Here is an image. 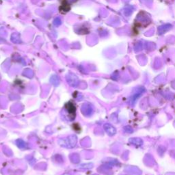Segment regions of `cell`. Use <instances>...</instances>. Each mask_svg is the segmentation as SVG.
<instances>
[{
	"label": "cell",
	"mask_w": 175,
	"mask_h": 175,
	"mask_svg": "<svg viewBox=\"0 0 175 175\" xmlns=\"http://www.w3.org/2000/svg\"><path fill=\"white\" fill-rule=\"evenodd\" d=\"M68 139H66V143L64 144L63 146H66L68 148H72L73 146H75V145L77 142V137L75 136H71V137H68Z\"/></svg>",
	"instance_id": "6da1fadb"
},
{
	"label": "cell",
	"mask_w": 175,
	"mask_h": 175,
	"mask_svg": "<svg viewBox=\"0 0 175 175\" xmlns=\"http://www.w3.org/2000/svg\"><path fill=\"white\" fill-rule=\"evenodd\" d=\"M66 109L67 112L69 113V116H71L72 119L75 118V107L72 103H67L66 105Z\"/></svg>",
	"instance_id": "7a4b0ae2"
},
{
	"label": "cell",
	"mask_w": 175,
	"mask_h": 175,
	"mask_svg": "<svg viewBox=\"0 0 175 175\" xmlns=\"http://www.w3.org/2000/svg\"><path fill=\"white\" fill-rule=\"evenodd\" d=\"M104 129H105V131L107 132L109 135H114L116 132V129H115L112 125H109V124H105V125H104Z\"/></svg>",
	"instance_id": "3957f363"
}]
</instances>
